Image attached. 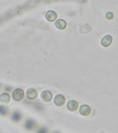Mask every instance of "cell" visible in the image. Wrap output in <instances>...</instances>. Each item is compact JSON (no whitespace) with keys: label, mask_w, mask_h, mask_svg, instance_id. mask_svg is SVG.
<instances>
[{"label":"cell","mask_w":118,"mask_h":133,"mask_svg":"<svg viewBox=\"0 0 118 133\" xmlns=\"http://www.w3.org/2000/svg\"><path fill=\"white\" fill-rule=\"evenodd\" d=\"M46 132V131L45 129H40V130L38 131V132H39V133H45Z\"/></svg>","instance_id":"15"},{"label":"cell","mask_w":118,"mask_h":133,"mask_svg":"<svg viewBox=\"0 0 118 133\" xmlns=\"http://www.w3.org/2000/svg\"><path fill=\"white\" fill-rule=\"evenodd\" d=\"M55 25L58 28H59V29H63L66 27V22L65 21L60 20L56 22Z\"/></svg>","instance_id":"8"},{"label":"cell","mask_w":118,"mask_h":133,"mask_svg":"<svg viewBox=\"0 0 118 133\" xmlns=\"http://www.w3.org/2000/svg\"><path fill=\"white\" fill-rule=\"evenodd\" d=\"M113 17H114L113 14L111 12H108L106 14V18L109 20H111L113 18Z\"/></svg>","instance_id":"14"},{"label":"cell","mask_w":118,"mask_h":133,"mask_svg":"<svg viewBox=\"0 0 118 133\" xmlns=\"http://www.w3.org/2000/svg\"><path fill=\"white\" fill-rule=\"evenodd\" d=\"M113 38L111 36L107 35L104 37L101 41V44L105 47H107L111 45Z\"/></svg>","instance_id":"2"},{"label":"cell","mask_w":118,"mask_h":133,"mask_svg":"<svg viewBox=\"0 0 118 133\" xmlns=\"http://www.w3.org/2000/svg\"><path fill=\"white\" fill-rule=\"evenodd\" d=\"M34 125V122L32 120H29L26 122L25 124V128L28 129H32Z\"/></svg>","instance_id":"9"},{"label":"cell","mask_w":118,"mask_h":133,"mask_svg":"<svg viewBox=\"0 0 118 133\" xmlns=\"http://www.w3.org/2000/svg\"><path fill=\"white\" fill-rule=\"evenodd\" d=\"M78 104L77 101L74 100H71L67 104V108L70 111H75L77 110Z\"/></svg>","instance_id":"3"},{"label":"cell","mask_w":118,"mask_h":133,"mask_svg":"<svg viewBox=\"0 0 118 133\" xmlns=\"http://www.w3.org/2000/svg\"><path fill=\"white\" fill-rule=\"evenodd\" d=\"M54 102L55 104L57 105H62L64 104L65 102V97L62 95H57L55 97Z\"/></svg>","instance_id":"5"},{"label":"cell","mask_w":118,"mask_h":133,"mask_svg":"<svg viewBox=\"0 0 118 133\" xmlns=\"http://www.w3.org/2000/svg\"><path fill=\"white\" fill-rule=\"evenodd\" d=\"M24 97V92L23 90L20 89H17L14 91L13 94L14 99L16 101H19L23 99Z\"/></svg>","instance_id":"4"},{"label":"cell","mask_w":118,"mask_h":133,"mask_svg":"<svg viewBox=\"0 0 118 133\" xmlns=\"http://www.w3.org/2000/svg\"><path fill=\"white\" fill-rule=\"evenodd\" d=\"M0 99L1 101L4 102H7L9 101L10 99V97L9 95L7 93H3V94L1 96Z\"/></svg>","instance_id":"10"},{"label":"cell","mask_w":118,"mask_h":133,"mask_svg":"<svg viewBox=\"0 0 118 133\" xmlns=\"http://www.w3.org/2000/svg\"><path fill=\"white\" fill-rule=\"evenodd\" d=\"M21 114L18 112H15L12 115V119L14 121H18L21 119Z\"/></svg>","instance_id":"12"},{"label":"cell","mask_w":118,"mask_h":133,"mask_svg":"<svg viewBox=\"0 0 118 133\" xmlns=\"http://www.w3.org/2000/svg\"><path fill=\"white\" fill-rule=\"evenodd\" d=\"M7 109L4 106H0V114L2 115H4L7 113Z\"/></svg>","instance_id":"13"},{"label":"cell","mask_w":118,"mask_h":133,"mask_svg":"<svg viewBox=\"0 0 118 133\" xmlns=\"http://www.w3.org/2000/svg\"><path fill=\"white\" fill-rule=\"evenodd\" d=\"M91 112V109L90 106L87 104H83L80 106V113L81 115L87 117L90 115Z\"/></svg>","instance_id":"1"},{"label":"cell","mask_w":118,"mask_h":133,"mask_svg":"<svg viewBox=\"0 0 118 133\" xmlns=\"http://www.w3.org/2000/svg\"><path fill=\"white\" fill-rule=\"evenodd\" d=\"M42 98L46 101H50L52 99V94L48 91H44L42 94Z\"/></svg>","instance_id":"7"},{"label":"cell","mask_w":118,"mask_h":133,"mask_svg":"<svg viewBox=\"0 0 118 133\" xmlns=\"http://www.w3.org/2000/svg\"><path fill=\"white\" fill-rule=\"evenodd\" d=\"M27 96L28 98L29 99H35L36 96V91L33 89H30L27 91Z\"/></svg>","instance_id":"6"},{"label":"cell","mask_w":118,"mask_h":133,"mask_svg":"<svg viewBox=\"0 0 118 133\" xmlns=\"http://www.w3.org/2000/svg\"><path fill=\"white\" fill-rule=\"evenodd\" d=\"M50 12V16H46V17L47 18V19L48 20H49V21H54V20H55L56 18V17H57V15H56V14L55 13V12L53 13V14H52V15H52V11H49Z\"/></svg>","instance_id":"11"}]
</instances>
